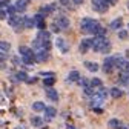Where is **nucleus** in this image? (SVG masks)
I'll return each mask as SVG.
<instances>
[{
	"label": "nucleus",
	"instance_id": "f257e3e1",
	"mask_svg": "<svg viewBox=\"0 0 129 129\" xmlns=\"http://www.w3.org/2000/svg\"><path fill=\"white\" fill-rule=\"evenodd\" d=\"M100 26L102 25L97 20L89 19V17H86V19H83L82 22H80V29H82V32H85V34H94L95 36L97 29H99Z\"/></svg>",
	"mask_w": 129,
	"mask_h": 129
},
{
	"label": "nucleus",
	"instance_id": "f03ea898",
	"mask_svg": "<svg viewBox=\"0 0 129 129\" xmlns=\"http://www.w3.org/2000/svg\"><path fill=\"white\" fill-rule=\"evenodd\" d=\"M8 25H11L15 31H22L25 28V17H20V15H9L8 19Z\"/></svg>",
	"mask_w": 129,
	"mask_h": 129
},
{
	"label": "nucleus",
	"instance_id": "7ed1b4c3",
	"mask_svg": "<svg viewBox=\"0 0 129 129\" xmlns=\"http://www.w3.org/2000/svg\"><path fill=\"white\" fill-rule=\"evenodd\" d=\"M111 5L106 2V0H92V8L97 11V12H106L108 11V8H109Z\"/></svg>",
	"mask_w": 129,
	"mask_h": 129
},
{
	"label": "nucleus",
	"instance_id": "20e7f679",
	"mask_svg": "<svg viewBox=\"0 0 129 129\" xmlns=\"http://www.w3.org/2000/svg\"><path fill=\"white\" fill-rule=\"evenodd\" d=\"M114 68H115L114 57H106V60L103 61V71H105V74H111Z\"/></svg>",
	"mask_w": 129,
	"mask_h": 129
},
{
	"label": "nucleus",
	"instance_id": "39448f33",
	"mask_svg": "<svg viewBox=\"0 0 129 129\" xmlns=\"http://www.w3.org/2000/svg\"><path fill=\"white\" fill-rule=\"evenodd\" d=\"M54 22L61 28V31H63V29H68L69 25H71V23H69V19H68V17H64V15H58V17H55Z\"/></svg>",
	"mask_w": 129,
	"mask_h": 129
},
{
	"label": "nucleus",
	"instance_id": "423d86ee",
	"mask_svg": "<svg viewBox=\"0 0 129 129\" xmlns=\"http://www.w3.org/2000/svg\"><path fill=\"white\" fill-rule=\"evenodd\" d=\"M114 60H115V68H118V69H121V71L127 69V60H126L124 57L117 55V57H114Z\"/></svg>",
	"mask_w": 129,
	"mask_h": 129
},
{
	"label": "nucleus",
	"instance_id": "0eeeda50",
	"mask_svg": "<svg viewBox=\"0 0 129 129\" xmlns=\"http://www.w3.org/2000/svg\"><path fill=\"white\" fill-rule=\"evenodd\" d=\"M91 48H92V40L91 39H85V40H82V43H80V52L85 54V52H88L91 49Z\"/></svg>",
	"mask_w": 129,
	"mask_h": 129
},
{
	"label": "nucleus",
	"instance_id": "6e6552de",
	"mask_svg": "<svg viewBox=\"0 0 129 129\" xmlns=\"http://www.w3.org/2000/svg\"><path fill=\"white\" fill-rule=\"evenodd\" d=\"M55 11V5L52 3V5H46V6H42L40 9H39V12L42 14V15H45V17H46V15H49L51 12H54Z\"/></svg>",
	"mask_w": 129,
	"mask_h": 129
},
{
	"label": "nucleus",
	"instance_id": "1a4fd4ad",
	"mask_svg": "<svg viewBox=\"0 0 129 129\" xmlns=\"http://www.w3.org/2000/svg\"><path fill=\"white\" fill-rule=\"evenodd\" d=\"M34 20H36L37 28L45 29V26H46V23H45V15H42V14L39 12V14H36V15H34Z\"/></svg>",
	"mask_w": 129,
	"mask_h": 129
},
{
	"label": "nucleus",
	"instance_id": "9d476101",
	"mask_svg": "<svg viewBox=\"0 0 129 129\" xmlns=\"http://www.w3.org/2000/svg\"><path fill=\"white\" fill-rule=\"evenodd\" d=\"M55 45H57V48L61 51V52H68L69 51V45L64 42L63 39H57V42H55Z\"/></svg>",
	"mask_w": 129,
	"mask_h": 129
},
{
	"label": "nucleus",
	"instance_id": "9b49d317",
	"mask_svg": "<svg viewBox=\"0 0 129 129\" xmlns=\"http://www.w3.org/2000/svg\"><path fill=\"white\" fill-rule=\"evenodd\" d=\"M46 97H48L51 102H57V100H58V94H57V91L52 89V88H46Z\"/></svg>",
	"mask_w": 129,
	"mask_h": 129
},
{
	"label": "nucleus",
	"instance_id": "f8f14e48",
	"mask_svg": "<svg viewBox=\"0 0 129 129\" xmlns=\"http://www.w3.org/2000/svg\"><path fill=\"white\" fill-rule=\"evenodd\" d=\"M103 100H105V99H103L100 94H94V95H92V100H91V106H92V108H94V106H99V105L103 103Z\"/></svg>",
	"mask_w": 129,
	"mask_h": 129
},
{
	"label": "nucleus",
	"instance_id": "ddd939ff",
	"mask_svg": "<svg viewBox=\"0 0 129 129\" xmlns=\"http://www.w3.org/2000/svg\"><path fill=\"white\" fill-rule=\"evenodd\" d=\"M22 61H23L25 64H34V63H37V55H34V52H32V54H29V55L23 57V58H22Z\"/></svg>",
	"mask_w": 129,
	"mask_h": 129
},
{
	"label": "nucleus",
	"instance_id": "4468645a",
	"mask_svg": "<svg viewBox=\"0 0 129 129\" xmlns=\"http://www.w3.org/2000/svg\"><path fill=\"white\" fill-rule=\"evenodd\" d=\"M108 126H109L111 129H121L123 123H121L118 118H111V120H109V123H108Z\"/></svg>",
	"mask_w": 129,
	"mask_h": 129
},
{
	"label": "nucleus",
	"instance_id": "2eb2a0df",
	"mask_svg": "<svg viewBox=\"0 0 129 129\" xmlns=\"http://www.w3.org/2000/svg\"><path fill=\"white\" fill-rule=\"evenodd\" d=\"M118 82L121 85H129V71H121V74L118 75Z\"/></svg>",
	"mask_w": 129,
	"mask_h": 129
},
{
	"label": "nucleus",
	"instance_id": "dca6fc26",
	"mask_svg": "<svg viewBox=\"0 0 129 129\" xmlns=\"http://www.w3.org/2000/svg\"><path fill=\"white\" fill-rule=\"evenodd\" d=\"M49 58V52L48 51H39L37 52V63H43Z\"/></svg>",
	"mask_w": 129,
	"mask_h": 129
},
{
	"label": "nucleus",
	"instance_id": "f3484780",
	"mask_svg": "<svg viewBox=\"0 0 129 129\" xmlns=\"http://www.w3.org/2000/svg\"><path fill=\"white\" fill-rule=\"evenodd\" d=\"M37 39H40V40H49L51 39V32L49 31H46V29H40V32L37 34Z\"/></svg>",
	"mask_w": 129,
	"mask_h": 129
},
{
	"label": "nucleus",
	"instance_id": "a211bd4d",
	"mask_svg": "<svg viewBox=\"0 0 129 129\" xmlns=\"http://www.w3.org/2000/svg\"><path fill=\"white\" fill-rule=\"evenodd\" d=\"M121 26H123V19H121V17H118V19H115V20H112L111 25H109L111 29H120Z\"/></svg>",
	"mask_w": 129,
	"mask_h": 129
},
{
	"label": "nucleus",
	"instance_id": "6ab92c4d",
	"mask_svg": "<svg viewBox=\"0 0 129 129\" xmlns=\"http://www.w3.org/2000/svg\"><path fill=\"white\" fill-rule=\"evenodd\" d=\"M57 114V111L52 108V106H46V109H45V115H46V120H51L54 115Z\"/></svg>",
	"mask_w": 129,
	"mask_h": 129
},
{
	"label": "nucleus",
	"instance_id": "aec40b11",
	"mask_svg": "<svg viewBox=\"0 0 129 129\" xmlns=\"http://www.w3.org/2000/svg\"><path fill=\"white\" fill-rule=\"evenodd\" d=\"M28 2H29V0H17V3H15L17 11H19V12H23V11L26 9V6H28Z\"/></svg>",
	"mask_w": 129,
	"mask_h": 129
},
{
	"label": "nucleus",
	"instance_id": "412c9836",
	"mask_svg": "<svg viewBox=\"0 0 129 129\" xmlns=\"http://www.w3.org/2000/svg\"><path fill=\"white\" fill-rule=\"evenodd\" d=\"M85 66L91 72H97V71H99V64H97L95 61H85Z\"/></svg>",
	"mask_w": 129,
	"mask_h": 129
},
{
	"label": "nucleus",
	"instance_id": "4be33fe9",
	"mask_svg": "<svg viewBox=\"0 0 129 129\" xmlns=\"http://www.w3.org/2000/svg\"><path fill=\"white\" fill-rule=\"evenodd\" d=\"M66 80H68V82H78V80H80V72L78 71H71Z\"/></svg>",
	"mask_w": 129,
	"mask_h": 129
},
{
	"label": "nucleus",
	"instance_id": "5701e85b",
	"mask_svg": "<svg viewBox=\"0 0 129 129\" xmlns=\"http://www.w3.org/2000/svg\"><path fill=\"white\" fill-rule=\"evenodd\" d=\"M15 78H17V82H26L28 74L25 71H19V72H15Z\"/></svg>",
	"mask_w": 129,
	"mask_h": 129
},
{
	"label": "nucleus",
	"instance_id": "b1692460",
	"mask_svg": "<svg viewBox=\"0 0 129 129\" xmlns=\"http://www.w3.org/2000/svg\"><path fill=\"white\" fill-rule=\"evenodd\" d=\"M19 54L23 55V57H26V55L32 54V49H29L28 46H19Z\"/></svg>",
	"mask_w": 129,
	"mask_h": 129
},
{
	"label": "nucleus",
	"instance_id": "393cba45",
	"mask_svg": "<svg viewBox=\"0 0 129 129\" xmlns=\"http://www.w3.org/2000/svg\"><path fill=\"white\" fill-rule=\"evenodd\" d=\"M111 95H112V99H120V97H123V91L118 89V88H112L111 89Z\"/></svg>",
	"mask_w": 129,
	"mask_h": 129
},
{
	"label": "nucleus",
	"instance_id": "a878e982",
	"mask_svg": "<svg viewBox=\"0 0 129 129\" xmlns=\"http://www.w3.org/2000/svg\"><path fill=\"white\" fill-rule=\"evenodd\" d=\"M54 83H55V77H46L43 80V86H46V88H51Z\"/></svg>",
	"mask_w": 129,
	"mask_h": 129
},
{
	"label": "nucleus",
	"instance_id": "bb28decb",
	"mask_svg": "<svg viewBox=\"0 0 129 129\" xmlns=\"http://www.w3.org/2000/svg\"><path fill=\"white\" fill-rule=\"evenodd\" d=\"M32 109L37 111V112H42V111L46 109V106H45V103H42V102H36L34 105H32Z\"/></svg>",
	"mask_w": 129,
	"mask_h": 129
},
{
	"label": "nucleus",
	"instance_id": "cd10ccee",
	"mask_svg": "<svg viewBox=\"0 0 129 129\" xmlns=\"http://www.w3.org/2000/svg\"><path fill=\"white\" fill-rule=\"evenodd\" d=\"M34 26H37L36 25V20H34V17H25V28H34Z\"/></svg>",
	"mask_w": 129,
	"mask_h": 129
},
{
	"label": "nucleus",
	"instance_id": "c85d7f7f",
	"mask_svg": "<svg viewBox=\"0 0 129 129\" xmlns=\"http://www.w3.org/2000/svg\"><path fill=\"white\" fill-rule=\"evenodd\" d=\"M100 52H103V54H109V52H111V42H109V40H106V42L103 43Z\"/></svg>",
	"mask_w": 129,
	"mask_h": 129
},
{
	"label": "nucleus",
	"instance_id": "c756f323",
	"mask_svg": "<svg viewBox=\"0 0 129 129\" xmlns=\"http://www.w3.org/2000/svg\"><path fill=\"white\" fill-rule=\"evenodd\" d=\"M31 123H32V126H42L43 124V118H40V117H32L31 118Z\"/></svg>",
	"mask_w": 129,
	"mask_h": 129
},
{
	"label": "nucleus",
	"instance_id": "7c9ffc66",
	"mask_svg": "<svg viewBox=\"0 0 129 129\" xmlns=\"http://www.w3.org/2000/svg\"><path fill=\"white\" fill-rule=\"evenodd\" d=\"M91 85H92L94 88H97V89H100V88L103 86V83H102L100 78H92V80H91Z\"/></svg>",
	"mask_w": 129,
	"mask_h": 129
},
{
	"label": "nucleus",
	"instance_id": "2f4dec72",
	"mask_svg": "<svg viewBox=\"0 0 129 129\" xmlns=\"http://www.w3.org/2000/svg\"><path fill=\"white\" fill-rule=\"evenodd\" d=\"M58 3L61 5V6H64V8H69V9H72L74 6H72V3H71V0H58Z\"/></svg>",
	"mask_w": 129,
	"mask_h": 129
},
{
	"label": "nucleus",
	"instance_id": "473e14b6",
	"mask_svg": "<svg viewBox=\"0 0 129 129\" xmlns=\"http://www.w3.org/2000/svg\"><path fill=\"white\" fill-rule=\"evenodd\" d=\"M83 91H85V94H86L88 97H92V95H94V86H92V85H89V86L83 88Z\"/></svg>",
	"mask_w": 129,
	"mask_h": 129
},
{
	"label": "nucleus",
	"instance_id": "72a5a7b5",
	"mask_svg": "<svg viewBox=\"0 0 129 129\" xmlns=\"http://www.w3.org/2000/svg\"><path fill=\"white\" fill-rule=\"evenodd\" d=\"M0 48H2V52H8L11 49V45L8 42H2V43H0Z\"/></svg>",
	"mask_w": 129,
	"mask_h": 129
},
{
	"label": "nucleus",
	"instance_id": "f704fd0d",
	"mask_svg": "<svg viewBox=\"0 0 129 129\" xmlns=\"http://www.w3.org/2000/svg\"><path fill=\"white\" fill-rule=\"evenodd\" d=\"M78 85L82 86V88H86V86H89V85H91V80H86V78H80V80H78Z\"/></svg>",
	"mask_w": 129,
	"mask_h": 129
},
{
	"label": "nucleus",
	"instance_id": "c9c22d12",
	"mask_svg": "<svg viewBox=\"0 0 129 129\" xmlns=\"http://www.w3.org/2000/svg\"><path fill=\"white\" fill-rule=\"evenodd\" d=\"M95 36H106V29H105L103 26H100L99 29H97V32H95Z\"/></svg>",
	"mask_w": 129,
	"mask_h": 129
},
{
	"label": "nucleus",
	"instance_id": "e433bc0d",
	"mask_svg": "<svg viewBox=\"0 0 129 129\" xmlns=\"http://www.w3.org/2000/svg\"><path fill=\"white\" fill-rule=\"evenodd\" d=\"M40 75H42L43 78H46V77H54V72H52V71H46V72L43 71V72H40Z\"/></svg>",
	"mask_w": 129,
	"mask_h": 129
},
{
	"label": "nucleus",
	"instance_id": "4c0bfd02",
	"mask_svg": "<svg viewBox=\"0 0 129 129\" xmlns=\"http://www.w3.org/2000/svg\"><path fill=\"white\" fill-rule=\"evenodd\" d=\"M118 37L121 40H126L127 39V31H118Z\"/></svg>",
	"mask_w": 129,
	"mask_h": 129
},
{
	"label": "nucleus",
	"instance_id": "58836bf2",
	"mask_svg": "<svg viewBox=\"0 0 129 129\" xmlns=\"http://www.w3.org/2000/svg\"><path fill=\"white\" fill-rule=\"evenodd\" d=\"M51 29H52V32H60V31H61V28H60V26H58L55 22L51 25Z\"/></svg>",
	"mask_w": 129,
	"mask_h": 129
},
{
	"label": "nucleus",
	"instance_id": "ea45409f",
	"mask_svg": "<svg viewBox=\"0 0 129 129\" xmlns=\"http://www.w3.org/2000/svg\"><path fill=\"white\" fill-rule=\"evenodd\" d=\"M15 12H17V8L15 6H8V14L9 15H15Z\"/></svg>",
	"mask_w": 129,
	"mask_h": 129
},
{
	"label": "nucleus",
	"instance_id": "a19ab883",
	"mask_svg": "<svg viewBox=\"0 0 129 129\" xmlns=\"http://www.w3.org/2000/svg\"><path fill=\"white\" fill-rule=\"evenodd\" d=\"M6 12H8V8H6V6H2V12H0V17H2V19H6Z\"/></svg>",
	"mask_w": 129,
	"mask_h": 129
},
{
	"label": "nucleus",
	"instance_id": "79ce46f5",
	"mask_svg": "<svg viewBox=\"0 0 129 129\" xmlns=\"http://www.w3.org/2000/svg\"><path fill=\"white\" fill-rule=\"evenodd\" d=\"M99 94H100V95L103 97V99H106V95H108V91H106V89H105V88L102 86V88H100V91H99Z\"/></svg>",
	"mask_w": 129,
	"mask_h": 129
},
{
	"label": "nucleus",
	"instance_id": "37998d69",
	"mask_svg": "<svg viewBox=\"0 0 129 129\" xmlns=\"http://www.w3.org/2000/svg\"><path fill=\"white\" fill-rule=\"evenodd\" d=\"M36 82H37V78H36V77H32V78H29V77H28V80H26V83H29V85L36 83Z\"/></svg>",
	"mask_w": 129,
	"mask_h": 129
},
{
	"label": "nucleus",
	"instance_id": "c03bdc74",
	"mask_svg": "<svg viewBox=\"0 0 129 129\" xmlns=\"http://www.w3.org/2000/svg\"><path fill=\"white\" fill-rule=\"evenodd\" d=\"M94 112H97V114H102V112H103V109H102L100 106H94Z\"/></svg>",
	"mask_w": 129,
	"mask_h": 129
},
{
	"label": "nucleus",
	"instance_id": "a18cd8bd",
	"mask_svg": "<svg viewBox=\"0 0 129 129\" xmlns=\"http://www.w3.org/2000/svg\"><path fill=\"white\" fill-rule=\"evenodd\" d=\"M12 63L14 64H20V58L19 57H12Z\"/></svg>",
	"mask_w": 129,
	"mask_h": 129
},
{
	"label": "nucleus",
	"instance_id": "49530a36",
	"mask_svg": "<svg viewBox=\"0 0 129 129\" xmlns=\"http://www.w3.org/2000/svg\"><path fill=\"white\" fill-rule=\"evenodd\" d=\"M2 2V6H9V0H0Z\"/></svg>",
	"mask_w": 129,
	"mask_h": 129
},
{
	"label": "nucleus",
	"instance_id": "de8ad7c7",
	"mask_svg": "<svg viewBox=\"0 0 129 129\" xmlns=\"http://www.w3.org/2000/svg\"><path fill=\"white\" fill-rule=\"evenodd\" d=\"M66 129H77L74 124H71V123H66Z\"/></svg>",
	"mask_w": 129,
	"mask_h": 129
},
{
	"label": "nucleus",
	"instance_id": "09e8293b",
	"mask_svg": "<svg viewBox=\"0 0 129 129\" xmlns=\"http://www.w3.org/2000/svg\"><path fill=\"white\" fill-rule=\"evenodd\" d=\"M72 3H74V5H82L83 0H72Z\"/></svg>",
	"mask_w": 129,
	"mask_h": 129
},
{
	"label": "nucleus",
	"instance_id": "8fccbe9b",
	"mask_svg": "<svg viewBox=\"0 0 129 129\" xmlns=\"http://www.w3.org/2000/svg\"><path fill=\"white\" fill-rule=\"evenodd\" d=\"M106 2H108L109 5H115V3L118 2V0H106Z\"/></svg>",
	"mask_w": 129,
	"mask_h": 129
},
{
	"label": "nucleus",
	"instance_id": "3c124183",
	"mask_svg": "<svg viewBox=\"0 0 129 129\" xmlns=\"http://www.w3.org/2000/svg\"><path fill=\"white\" fill-rule=\"evenodd\" d=\"M121 129H129V126H124V124H123V126H121Z\"/></svg>",
	"mask_w": 129,
	"mask_h": 129
},
{
	"label": "nucleus",
	"instance_id": "603ef678",
	"mask_svg": "<svg viewBox=\"0 0 129 129\" xmlns=\"http://www.w3.org/2000/svg\"><path fill=\"white\" fill-rule=\"evenodd\" d=\"M127 55H129V49H127Z\"/></svg>",
	"mask_w": 129,
	"mask_h": 129
},
{
	"label": "nucleus",
	"instance_id": "864d4df0",
	"mask_svg": "<svg viewBox=\"0 0 129 129\" xmlns=\"http://www.w3.org/2000/svg\"><path fill=\"white\" fill-rule=\"evenodd\" d=\"M127 8H129V2H127Z\"/></svg>",
	"mask_w": 129,
	"mask_h": 129
},
{
	"label": "nucleus",
	"instance_id": "5fc2aeb1",
	"mask_svg": "<svg viewBox=\"0 0 129 129\" xmlns=\"http://www.w3.org/2000/svg\"><path fill=\"white\" fill-rule=\"evenodd\" d=\"M127 29H129V25H127Z\"/></svg>",
	"mask_w": 129,
	"mask_h": 129
}]
</instances>
